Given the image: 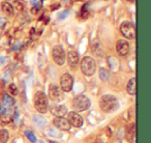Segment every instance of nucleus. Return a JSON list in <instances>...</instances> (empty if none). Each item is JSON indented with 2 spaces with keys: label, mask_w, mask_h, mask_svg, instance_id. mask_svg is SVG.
Masks as SVG:
<instances>
[{
  "label": "nucleus",
  "mask_w": 151,
  "mask_h": 143,
  "mask_svg": "<svg viewBox=\"0 0 151 143\" xmlns=\"http://www.w3.org/2000/svg\"><path fill=\"white\" fill-rule=\"evenodd\" d=\"M99 108L103 110L104 112L107 113H111L114 112L119 108V102L116 97L112 95H105L99 99Z\"/></svg>",
  "instance_id": "f257e3e1"
},
{
  "label": "nucleus",
  "mask_w": 151,
  "mask_h": 143,
  "mask_svg": "<svg viewBox=\"0 0 151 143\" xmlns=\"http://www.w3.org/2000/svg\"><path fill=\"white\" fill-rule=\"evenodd\" d=\"M81 71L85 76H93L96 71V62L95 60L90 56H85L81 61Z\"/></svg>",
  "instance_id": "f03ea898"
},
{
  "label": "nucleus",
  "mask_w": 151,
  "mask_h": 143,
  "mask_svg": "<svg viewBox=\"0 0 151 143\" xmlns=\"http://www.w3.org/2000/svg\"><path fill=\"white\" fill-rule=\"evenodd\" d=\"M34 102V107H35L36 111L40 112L42 114H45L48 112V99H47L46 95L42 91H37L34 95L33 98Z\"/></svg>",
  "instance_id": "7ed1b4c3"
},
{
  "label": "nucleus",
  "mask_w": 151,
  "mask_h": 143,
  "mask_svg": "<svg viewBox=\"0 0 151 143\" xmlns=\"http://www.w3.org/2000/svg\"><path fill=\"white\" fill-rule=\"evenodd\" d=\"M90 100L84 95H77L73 101V108L75 112H84L90 108Z\"/></svg>",
  "instance_id": "20e7f679"
},
{
  "label": "nucleus",
  "mask_w": 151,
  "mask_h": 143,
  "mask_svg": "<svg viewBox=\"0 0 151 143\" xmlns=\"http://www.w3.org/2000/svg\"><path fill=\"white\" fill-rule=\"evenodd\" d=\"M120 32L127 40H134L136 38V27L129 21H125L120 25Z\"/></svg>",
  "instance_id": "39448f33"
},
{
  "label": "nucleus",
  "mask_w": 151,
  "mask_h": 143,
  "mask_svg": "<svg viewBox=\"0 0 151 143\" xmlns=\"http://www.w3.org/2000/svg\"><path fill=\"white\" fill-rule=\"evenodd\" d=\"M52 56H53V59H54L56 64H58V65L64 64L66 56H65L64 49H63L62 46H60V45L55 46L52 50Z\"/></svg>",
  "instance_id": "423d86ee"
},
{
  "label": "nucleus",
  "mask_w": 151,
  "mask_h": 143,
  "mask_svg": "<svg viewBox=\"0 0 151 143\" xmlns=\"http://www.w3.org/2000/svg\"><path fill=\"white\" fill-rule=\"evenodd\" d=\"M49 98L52 102H61L64 99V95L63 91L58 85L56 84H51L49 86Z\"/></svg>",
  "instance_id": "0eeeda50"
},
{
  "label": "nucleus",
  "mask_w": 151,
  "mask_h": 143,
  "mask_svg": "<svg viewBox=\"0 0 151 143\" xmlns=\"http://www.w3.org/2000/svg\"><path fill=\"white\" fill-rule=\"evenodd\" d=\"M73 78L70 74L68 73H65L61 76L60 79V86L62 91L64 92H69V91L73 89Z\"/></svg>",
  "instance_id": "6e6552de"
},
{
  "label": "nucleus",
  "mask_w": 151,
  "mask_h": 143,
  "mask_svg": "<svg viewBox=\"0 0 151 143\" xmlns=\"http://www.w3.org/2000/svg\"><path fill=\"white\" fill-rule=\"evenodd\" d=\"M66 119L68 120V122L70 124L71 126H75V128H77V129L81 128V126H83V124H84V120H83L82 116L75 111L69 112Z\"/></svg>",
  "instance_id": "1a4fd4ad"
},
{
  "label": "nucleus",
  "mask_w": 151,
  "mask_h": 143,
  "mask_svg": "<svg viewBox=\"0 0 151 143\" xmlns=\"http://www.w3.org/2000/svg\"><path fill=\"white\" fill-rule=\"evenodd\" d=\"M53 124H54L55 128L58 129V130H60V131H69L71 128L68 120H67L66 118H63V117H56L54 120H53Z\"/></svg>",
  "instance_id": "9d476101"
},
{
  "label": "nucleus",
  "mask_w": 151,
  "mask_h": 143,
  "mask_svg": "<svg viewBox=\"0 0 151 143\" xmlns=\"http://www.w3.org/2000/svg\"><path fill=\"white\" fill-rule=\"evenodd\" d=\"M116 51L120 56H126L129 52V44L125 40H119L116 44Z\"/></svg>",
  "instance_id": "9b49d317"
},
{
  "label": "nucleus",
  "mask_w": 151,
  "mask_h": 143,
  "mask_svg": "<svg viewBox=\"0 0 151 143\" xmlns=\"http://www.w3.org/2000/svg\"><path fill=\"white\" fill-rule=\"evenodd\" d=\"M48 109H50V112L54 116H56V117H63V116L67 113L66 107L63 105H56V104H53V105H51Z\"/></svg>",
  "instance_id": "f8f14e48"
},
{
  "label": "nucleus",
  "mask_w": 151,
  "mask_h": 143,
  "mask_svg": "<svg viewBox=\"0 0 151 143\" xmlns=\"http://www.w3.org/2000/svg\"><path fill=\"white\" fill-rule=\"evenodd\" d=\"M67 62H68V65L71 69L77 67L79 63V54L77 51H69L68 55H67Z\"/></svg>",
  "instance_id": "ddd939ff"
},
{
  "label": "nucleus",
  "mask_w": 151,
  "mask_h": 143,
  "mask_svg": "<svg viewBox=\"0 0 151 143\" xmlns=\"http://www.w3.org/2000/svg\"><path fill=\"white\" fill-rule=\"evenodd\" d=\"M15 99L13 97H11L9 95H4L2 98V104L1 106L4 108H7V109H13L14 106H15Z\"/></svg>",
  "instance_id": "4468645a"
},
{
  "label": "nucleus",
  "mask_w": 151,
  "mask_h": 143,
  "mask_svg": "<svg viewBox=\"0 0 151 143\" xmlns=\"http://www.w3.org/2000/svg\"><path fill=\"white\" fill-rule=\"evenodd\" d=\"M1 9L3 13L6 16H14L15 15V9L9 2H2L1 3Z\"/></svg>",
  "instance_id": "2eb2a0df"
},
{
  "label": "nucleus",
  "mask_w": 151,
  "mask_h": 143,
  "mask_svg": "<svg viewBox=\"0 0 151 143\" xmlns=\"http://www.w3.org/2000/svg\"><path fill=\"white\" fill-rule=\"evenodd\" d=\"M126 90L130 95H136V78H132L126 85Z\"/></svg>",
  "instance_id": "dca6fc26"
},
{
  "label": "nucleus",
  "mask_w": 151,
  "mask_h": 143,
  "mask_svg": "<svg viewBox=\"0 0 151 143\" xmlns=\"http://www.w3.org/2000/svg\"><path fill=\"white\" fill-rule=\"evenodd\" d=\"M33 121L36 124V126H40V128H44L47 126V119L44 118L42 115H34L33 116Z\"/></svg>",
  "instance_id": "f3484780"
},
{
  "label": "nucleus",
  "mask_w": 151,
  "mask_h": 143,
  "mask_svg": "<svg viewBox=\"0 0 151 143\" xmlns=\"http://www.w3.org/2000/svg\"><path fill=\"white\" fill-rule=\"evenodd\" d=\"M91 51L96 55H99L97 51H99V54H103V49H101V44H99L97 40H94L92 42V44H91Z\"/></svg>",
  "instance_id": "a211bd4d"
},
{
  "label": "nucleus",
  "mask_w": 151,
  "mask_h": 143,
  "mask_svg": "<svg viewBox=\"0 0 151 143\" xmlns=\"http://www.w3.org/2000/svg\"><path fill=\"white\" fill-rule=\"evenodd\" d=\"M47 133H48L51 137H54V138H60L61 137V133L59 132L58 129H56L55 126H49V128L47 129Z\"/></svg>",
  "instance_id": "6ab92c4d"
},
{
  "label": "nucleus",
  "mask_w": 151,
  "mask_h": 143,
  "mask_svg": "<svg viewBox=\"0 0 151 143\" xmlns=\"http://www.w3.org/2000/svg\"><path fill=\"white\" fill-rule=\"evenodd\" d=\"M110 78V72L109 69H105V67H101V69H99V79H101V81H104V82H106V81H108Z\"/></svg>",
  "instance_id": "aec40b11"
},
{
  "label": "nucleus",
  "mask_w": 151,
  "mask_h": 143,
  "mask_svg": "<svg viewBox=\"0 0 151 143\" xmlns=\"http://www.w3.org/2000/svg\"><path fill=\"white\" fill-rule=\"evenodd\" d=\"M9 131L5 129H1L0 130V143H6L9 140Z\"/></svg>",
  "instance_id": "412c9836"
},
{
  "label": "nucleus",
  "mask_w": 151,
  "mask_h": 143,
  "mask_svg": "<svg viewBox=\"0 0 151 143\" xmlns=\"http://www.w3.org/2000/svg\"><path fill=\"white\" fill-rule=\"evenodd\" d=\"M26 136H27V138L29 139L31 142H33V143H35L36 142V138H35V136L33 135V133L31 132V131H26Z\"/></svg>",
  "instance_id": "4be33fe9"
},
{
  "label": "nucleus",
  "mask_w": 151,
  "mask_h": 143,
  "mask_svg": "<svg viewBox=\"0 0 151 143\" xmlns=\"http://www.w3.org/2000/svg\"><path fill=\"white\" fill-rule=\"evenodd\" d=\"M9 92H11L13 95H16L18 93V89H17V87H16L15 84H11V85H9Z\"/></svg>",
  "instance_id": "5701e85b"
},
{
  "label": "nucleus",
  "mask_w": 151,
  "mask_h": 143,
  "mask_svg": "<svg viewBox=\"0 0 151 143\" xmlns=\"http://www.w3.org/2000/svg\"><path fill=\"white\" fill-rule=\"evenodd\" d=\"M15 4L17 5V6H18L17 9H20V11H22V9H23L24 7H25V4H24V2H22L21 0H19V1L17 0V1L15 2Z\"/></svg>",
  "instance_id": "b1692460"
},
{
  "label": "nucleus",
  "mask_w": 151,
  "mask_h": 143,
  "mask_svg": "<svg viewBox=\"0 0 151 143\" xmlns=\"http://www.w3.org/2000/svg\"><path fill=\"white\" fill-rule=\"evenodd\" d=\"M68 14H69V11H64V12H62V13L59 15V17H58V20H63V19H65V18L68 16Z\"/></svg>",
  "instance_id": "393cba45"
},
{
  "label": "nucleus",
  "mask_w": 151,
  "mask_h": 143,
  "mask_svg": "<svg viewBox=\"0 0 151 143\" xmlns=\"http://www.w3.org/2000/svg\"><path fill=\"white\" fill-rule=\"evenodd\" d=\"M37 143H46V142H45V141H42V140H40V141H38Z\"/></svg>",
  "instance_id": "a878e982"
}]
</instances>
